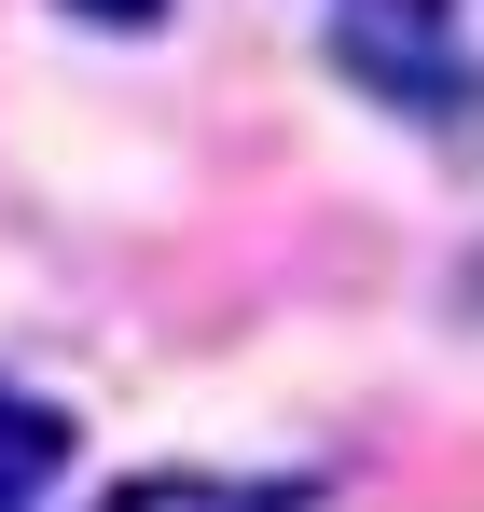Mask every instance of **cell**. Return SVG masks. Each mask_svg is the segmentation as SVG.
Listing matches in <instances>:
<instances>
[{"instance_id":"obj_1","label":"cell","mask_w":484,"mask_h":512,"mask_svg":"<svg viewBox=\"0 0 484 512\" xmlns=\"http://www.w3.org/2000/svg\"><path fill=\"white\" fill-rule=\"evenodd\" d=\"M319 56L346 97H374L388 125L443 139V153H484V42L457 0H332Z\"/></svg>"},{"instance_id":"obj_2","label":"cell","mask_w":484,"mask_h":512,"mask_svg":"<svg viewBox=\"0 0 484 512\" xmlns=\"http://www.w3.org/2000/svg\"><path fill=\"white\" fill-rule=\"evenodd\" d=\"M70 457H83V429L42 402V388H14L0 374V512H42L56 485H70Z\"/></svg>"},{"instance_id":"obj_3","label":"cell","mask_w":484,"mask_h":512,"mask_svg":"<svg viewBox=\"0 0 484 512\" xmlns=\"http://www.w3.org/2000/svg\"><path fill=\"white\" fill-rule=\"evenodd\" d=\"M56 14H83V28H111V42H139V28H166L180 0H56Z\"/></svg>"}]
</instances>
